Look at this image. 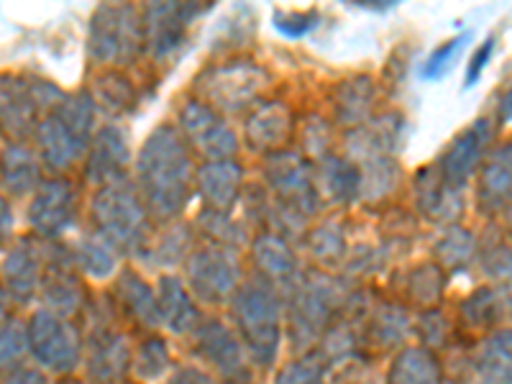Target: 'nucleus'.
<instances>
[{"mask_svg": "<svg viewBox=\"0 0 512 384\" xmlns=\"http://www.w3.org/2000/svg\"><path fill=\"white\" fill-rule=\"evenodd\" d=\"M474 384H512V331H495L484 341Z\"/></svg>", "mask_w": 512, "mask_h": 384, "instance_id": "obj_31", "label": "nucleus"}, {"mask_svg": "<svg viewBox=\"0 0 512 384\" xmlns=\"http://www.w3.org/2000/svg\"><path fill=\"white\" fill-rule=\"evenodd\" d=\"M374 90L369 77H356V80L344 82L336 93V118L344 126L359 128V123L367 121L374 105Z\"/></svg>", "mask_w": 512, "mask_h": 384, "instance_id": "obj_34", "label": "nucleus"}, {"mask_svg": "<svg viewBox=\"0 0 512 384\" xmlns=\"http://www.w3.org/2000/svg\"><path fill=\"white\" fill-rule=\"evenodd\" d=\"M136 190L149 216L172 221L187 208L195 192V167L187 141L177 126H159L136 157Z\"/></svg>", "mask_w": 512, "mask_h": 384, "instance_id": "obj_1", "label": "nucleus"}, {"mask_svg": "<svg viewBox=\"0 0 512 384\" xmlns=\"http://www.w3.org/2000/svg\"><path fill=\"white\" fill-rule=\"evenodd\" d=\"M3 384H49V379H47V374L39 372V369L16 367L13 372H8L6 382Z\"/></svg>", "mask_w": 512, "mask_h": 384, "instance_id": "obj_50", "label": "nucleus"}, {"mask_svg": "<svg viewBox=\"0 0 512 384\" xmlns=\"http://www.w3.org/2000/svg\"><path fill=\"white\" fill-rule=\"evenodd\" d=\"M198 228L203 236H208L210 244L221 246V249H236L244 244V228L239 223L231 221V213H221V210L203 208L198 216Z\"/></svg>", "mask_w": 512, "mask_h": 384, "instance_id": "obj_37", "label": "nucleus"}, {"mask_svg": "<svg viewBox=\"0 0 512 384\" xmlns=\"http://www.w3.org/2000/svg\"><path fill=\"white\" fill-rule=\"evenodd\" d=\"M159 320L172 333H187L198 323V310L192 303V292L182 285L180 277L164 274L157 282Z\"/></svg>", "mask_w": 512, "mask_h": 384, "instance_id": "obj_26", "label": "nucleus"}, {"mask_svg": "<svg viewBox=\"0 0 512 384\" xmlns=\"http://www.w3.org/2000/svg\"><path fill=\"white\" fill-rule=\"evenodd\" d=\"M251 256L259 269V277L267 282H295L297 259L280 233H262L251 244Z\"/></svg>", "mask_w": 512, "mask_h": 384, "instance_id": "obj_28", "label": "nucleus"}, {"mask_svg": "<svg viewBox=\"0 0 512 384\" xmlns=\"http://www.w3.org/2000/svg\"><path fill=\"white\" fill-rule=\"evenodd\" d=\"M443 285H446V280H443V269L438 267V264H423V267H415L413 272L408 274V282H405L408 290L405 292H408L413 303L433 305L441 300Z\"/></svg>", "mask_w": 512, "mask_h": 384, "instance_id": "obj_39", "label": "nucleus"}, {"mask_svg": "<svg viewBox=\"0 0 512 384\" xmlns=\"http://www.w3.org/2000/svg\"><path fill=\"white\" fill-rule=\"evenodd\" d=\"M29 351L41 367L54 374L75 372L82 359V341L75 326L49 310H36L26 326Z\"/></svg>", "mask_w": 512, "mask_h": 384, "instance_id": "obj_9", "label": "nucleus"}, {"mask_svg": "<svg viewBox=\"0 0 512 384\" xmlns=\"http://www.w3.org/2000/svg\"><path fill=\"white\" fill-rule=\"evenodd\" d=\"M280 297L272 282L254 277L233 295V320L241 333L246 351L259 367H269L280 351Z\"/></svg>", "mask_w": 512, "mask_h": 384, "instance_id": "obj_4", "label": "nucleus"}, {"mask_svg": "<svg viewBox=\"0 0 512 384\" xmlns=\"http://www.w3.org/2000/svg\"><path fill=\"white\" fill-rule=\"evenodd\" d=\"M144 47L141 11L128 3H105L90 18V57L103 67H123Z\"/></svg>", "mask_w": 512, "mask_h": 384, "instance_id": "obj_6", "label": "nucleus"}, {"mask_svg": "<svg viewBox=\"0 0 512 384\" xmlns=\"http://www.w3.org/2000/svg\"><path fill=\"white\" fill-rule=\"evenodd\" d=\"M8 318H11V295L0 287V328L8 326Z\"/></svg>", "mask_w": 512, "mask_h": 384, "instance_id": "obj_53", "label": "nucleus"}, {"mask_svg": "<svg viewBox=\"0 0 512 384\" xmlns=\"http://www.w3.org/2000/svg\"><path fill=\"white\" fill-rule=\"evenodd\" d=\"M492 139H495L492 121L489 118H479V121H474L472 126L466 128L464 134H459L448 144L441 162H438V175L443 177V182L451 190L464 192V187L477 175L484 157L492 149Z\"/></svg>", "mask_w": 512, "mask_h": 384, "instance_id": "obj_13", "label": "nucleus"}, {"mask_svg": "<svg viewBox=\"0 0 512 384\" xmlns=\"http://www.w3.org/2000/svg\"><path fill=\"white\" fill-rule=\"evenodd\" d=\"M338 303H341L338 282L326 274L315 272L295 280L290 300V328L295 346L313 344L326 331Z\"/></svg>", "mask_w": 512, "mask_h": 384, "instance_id": "obj_7", "label": "nucleus"}, {"mask_svg": "<svg viewBox=\"0 0 512 384\" xmlns=\"http://www.w3.org/2000/svg\"><path fill=\"white\" fill-rule=\"evenodd\" d=\"M116 292L121 297L123 308L134 315L139 323L154 328L159 326V308H157V290H152V285L141 277L134 269H123L116 280Z\"/></svg>", "mask_w": 512, "mask_h": 384, "instance_id": "obj_30", "label": "nucleus"}, {"mask_svg": "<svg viewBox=\"0 0 512 384\" xmlns=\"http://www.w3.org/2000/svg\"><path fill=\"white\" fill-rule=\"evenodd\" d=\"M80 208V192L64 177H52L36 187L29 203V226L41 239H57L70 231Z\"/></svg>", "mask_w": 512, "mask_h": 384, "instance_id": "obj_12", "label": "nucleus"}, {"mask_svg": "<svg viewBox=\"0 0 512 384\" xmlns=\"http://www.w3.org/2000/svg\"><path fill=\"white\" fill-rule=\"evenodd\" d=\"M292 136V116L285 103L254 105V113L246 118V141L254 152H282Z\"/></svg>", "mask_w": 512, "mask_h": 384, "instance_id": "obj_23", "label": "nucleus"}, {"mask_svg": "<svg viewBox=\"0 0 512 384\" xmlns=\"http://www.w3.org/2000/svg\"><path fill=\"white\" fill-rule=\"evenodd\" d=\"M39 290L49 313L59 315V318L77 313L82 308L85 287L77 277L70 251H54V259H49L44 274H41Z\"/></svg>", "mask_w": 512, "mask_h": 384, "instance_id": "obj_20", "label": "nucleus"}, {"mask_svg": "<svg viewBox=\"0 0 512 384\" xmlns=\"http://www.w3.org/2000/svg\"><path fill=\"white\" fill-rule=\"evenodd\" d=\"M267 72L254 62H231L213 67L198 80L200 100L213 111H244L267 88Z\"/></svg>", "mask_w": 512, "mask_h": 384, "instance_id": "obj_8", "label": "nucleus"}, {"mask_svg": "<svg viewBox=\"0 0 512 384\" xmlns=\"http://www.w3.org/2000/svg\"><path fill=\"white\" fill-rule=\"evenodd\" d=\"M195 344H198L200 354L208 359L210 367L216 369L223 384H251V372L246 367L239 338L233 336L221 320L200 323Z\"/></svg>", "mask_w": 512, "mask_h": 384, "instance_id": "obj_14", "label": "nucleus"}, {"mask_svg": "<svg viewBox=\"0 0 512 384\" xmlns=\"http://www.w3.org/2000/svg\"><path fill=\"white\" fill-rule=\"evenodd\" d=\"M415 205L431 221H454L461 210V192L443 182L438 167H425L415 177Z\"/></svg>", "mask_w": 512, "mask_h": 384, "instance_id": "obj_25", "label": "nucleus"}, {"mask_svg": "<svg viewBox=\"0 0 512 384\" xmlns=\"http://www.w3.org/2000/svg\"><path fill=\"white\" fill-rule=\"evenodd\" d=\"M144 254L146 262H157L162 267H172V264L182 262L185 256L192 254V236L187 226H169V231L159 233L157 241L146 244Z\"/></svg>", "mask_w": 512, "mask_h": 384, "instance_id": "obj_36", "label": "nucleus"}, {"mask_svg": "<svg viewBox=\"0 0 512 384\" xmlns=\"http://www.w3.org/2000/svg\"><path fill=\"white\" fill-rule=\"evenodd\" d=\"M418 328L423 331V338L428 346H443L448 341V331H451L446 315L438 313V310H428V313L420 315Z\"/></svg>", "mask_w": 512, "mask_h": 384, "instance_id": "obj_48", "label": "nucleus"}, {"mask_svg": "<svg viewBox=\"0 0 512 384\" xmlns=\"http://www.w3.org/2000/svg\"><path fill=\"white\" fill-rule=\"evenodd\" d=\"M387 384H441V364L428 349H405L395 359Z\"/></svg>", "mask_w": 512, "mask_h": 384, "instance_id": "obj_33", "label": "nucleus"}, {"mask_svg": "<svg viewBox=\"0 0 512 384\" xmlns=\"http://www.w3.org/2000/svg\"><path fill=\"white\" fill-rule=\"evenodd\" d=\"M492 52H495V39L489 36V39H484L482 44H479L477 52H474V57L469 59V70H466V88H474V85H477V80L482 77V72L487 70L489 59H492Z\"/></svg>", "mask_w": 512, "mask_h": 384, "instance_id": "obj_49", "label": "nucleus"}, {"mask_svg": "<svg viewBox=\"0 0 512 384\" xmlns=\"http://www.w3.org/2000/svg\"><path fill=\"white\" fill-rule=\"evenodd\" d=\"M315 187H318V195H326L333 203H351L361 192L359 164L346 157L328 154L320 159L318 169H315Z\"/></svg>", "mask_w": 512, "mask_h": 384, "instance_id": "obj_27", "label": "nucleus"}, {"mask_svg": "<svg viewBox=\"0 0 512 384\" xmlns=\"http://www.w3.org/2000/svg\"><path fill=\"white\" fill-rule=\"evenodd\" d=\"M482 267L497 280H512V241L495 236L477 246Z\"/></svg>", "mask_w": 512, "mask_h": 384, "instance_id": "obj_43", "label": "nucleus"}, {"mask_svg": "<svg viewBox=\"0 0 512 384\" xmlns=\"http://www.w3.org/2000/svg\"><path fill=\"white\" fill-rule=\"evenodd\" d=\"M507 223H510V233H512V208L507 210Z\"/></svg>", "mask_w": 512, "mask_h": 384, "instance_id": "obj_55", "label": "nucleus"}, {"mask_svg": "<svg viewBox=\"0 0 512 384\" xmlns=\"http://www.w3.org/2000/svg\"><path fill=\"white\" fill-rule=\"evenodd\" d=\"M39 111H47L36 90V80L0 77V126L16 139L36 134Z\"/></svg>", "mask_w": 512, "mask_h": 384, "instance_id": "obj_16", "label": "nucleus"}, {"mask_svg": "<svg viewBox=\"0 0 512 384\" xmlns=\"http://www.w3.org/2000/svg\"><path fill=\"white\" fill-rule=\"evenodd\" d=\"M477 256V239L461 226H451L436 244L438 267L448 272H464Z\"/></svg>", "mask_w": 512, "mask_h": 384, "instance_id": "obj_35", "label": "nucleus"}, {"mask_svg": "<svg viewBox=\"0 0 512 384\" xmlns=\"http://www.w3.org/2000/svg\"><path fill=\"white\" fill-rule=\"evenodd\" d=\"M318 21H320L318 11L274 13V29L280 31V34H285L287 39H300V36H305L308 31H313L315 26H318Z\"/></svg>", "mask_w": 512, "mask_h": 384, "instance_id": "obj_47", "label": "nucleus"}, {"mask_svg": "<svg viewBox=\"0 0 512 384\" xmlns=\"http://www.w3.org/2000/svg\"><path fill=\"white\" fill-rule=\"evenodd\" d=\"M203 8L192 3H157V6L144 8L141 21H144V47L152 57H167L175 52L185 39V31L190 21Z\"/></svg>", "mask_w": 512, "mask_h": 384, "instance_id": "obj_15", "label": "nucleus"}, {"mask_svg": "<svg viewBox=\"0 0 512 384\" xmlns=\"http://www.w3.org/2000/svg\"><path fill=\"white\" fill-rule=\"evenodd\" d=\"M408 331H410L408 315L402 313V308L384 305V308L377 313V320H374V336H377L379 344L384 346L400 344L402 338L408 336Z\"/></svg>", "mask_w": 512, "mask_h": 384, "instance_id": "obj_46", "label": "nucleus"}, {"mask_svg": "<svg viewBox=\"0 0 512 384\" xmlns=\"http://www.w3.org/2000/svg\"><path fill=\"white\" fill-rule=\"evenodd\" d=\"M169 364H172V359H169V346L159 336L146 338L144 344L136 349L134 359H131V367H134L136 377L141 379L162 377L169 369Z\"/></svg>", "mask_w": 512, "mask_h": 384, "instance_id": "obj_40", "label": "nucleus"}, {"mask_svg": "<svg viewBox=\"0 0 512 384\" xmlns=\"http://www.w3.org/2000/svg\"><path fill=\"white\" fill-rule=\"evenodd\" d=\"M95 105L90 93L67 95L52 113L39 121L36 144H39V162L52 172H67L72 164L88 157L90 141L95 128Z\"/></svg>", "mask_w": 512, "mask_h": 384, "instance_id": "obj_2", "label": "nucleus"}, {"mask_svg": "<svg viewBox=\"0 0 512 384\" xmlns=\"http://www.w3.org/2000/svg\"><path fill=\"white\" fill-rule=\"evenodd\" d=\"M131 152H128V141L118 126H103L93 136L88 149V162H85V180L95 187L113 185L123 182L126 177Z\"/></svg>", "mask_w": 512, "mask_h": 384, "instance_id": "obj_17", "label": "nucleus"}, {"mask_svg": "<svg viewBox=\"0 0 512 384\" xmlns=\"http://www.w3.org/2000/svg\"><path fill=\"white\" fill-rule=\"evenodd\" d=\"M180 134L190 149L208 162L233 159L239 152V139L226 121L203 100H187L180 111Z\"/></svg>", "mask_w": 512, "mask_h": 384, "instance_id": "obj_11", "label": "nucleus"}, {"mask_svg": "<svg viewBox=\"0 0 512 384\" xmlns=\"http://www.w3.org/2000/svg\"><path fill=\"white\" fill-rule=\"evenodd\" d=\"M70 256L75 269L90 274L95 280L111 277L118 264V251L105 244L98 233H85V236H80L75 241V246L70 249Z\"/></svg>", "mask_w": 512, "mask_h": 384, "instance_id": "obj_32", "label": "nucleus"}, {"mask_svg": "<svg viewBox=\"0 0 512 384\" xmlns=\"http://www.w3.org/2000/svg\"><path fill=\"white\" fill-rule=\"evenodd\" d=\"M13 233V210L8 198L0 192V241H6Z\"/></svg>", "mask_w": 512, "mask_h": 384, "instance_id": "obj_52", "label": "nucleus"}, {"mask_svg": "<svg viewBox=\"0 0 512 384\" xmlns=\"http://www.w3.org/2000/svg\"><path fill=\"white\" fill-rule=\"evenodd\" d=\"M477 203L482 213H502L512 208V141L492 146L479 167Z\"/></svg>", "mask_w": 512, "mask_h": 384, "instance_id": "obj_19", "label": "nucleus"}, {"mask_svg": "<svg viewBox=\"0 0 512 384\" xmlns=\"http://www.w3.org/2000/svg\"><path fill=\"white\" fill-rule=\"evenodd\" d=\"M187 282L190 292L203 303H223L239 290V262L231 249L221 246H200L187 256Z\"/></svg>", "mask_w": 512, "mask_h": 384, "instance_id": "obj_10", "label": "nucleus"}, {"mask_svg": "<svg viewBox=\"0 0 512 384\" xmlns=\"http://www.w3.org/2000/svg\"><path fill=\"white\" fill-rule=\"evenodd\" d=\"M134 351L126 336L108 323H95L88 338V369L90 379L100 384H111L126 374L131 367Z\"/></svg>", "mask_w": 512, "mask_h": 384, "instance_id": "obj_18", "label": "nucleus"}, {"mask_svg": "<svg viewBox=\"0 0 512 384\" xmlns=\"http://www.w3.org/2000/svg\"><path fill=\"white\" fill-rule=\"evenodd\" d=\"M26 354H29V338L24 326L8 323L0 328V372H13Z\"/></svg>", "mask_w": 512, "mask_h": 384, "instance_id": "obj_45", "label": "nucleus"}, {"mask_svg": "<svg viewBox=\"0 0 512 384\" xmlns=\"http://www.w3.org/2000/svg\"><path fill=\"white\" fill-rule=\"evenodd\" d=\"M241 190H244V172L239 162L223 159V162H205L195 169V192L203 198L205 208L231 213V208L239 203Z\"/></svg>", "mask_w": 512, "mask_h": 384, "instance_id": "obj_21", "label": "nucleus"}, {"mask_svg": "<svg viewBox=\"0 0 512 384\" xmlns=\"http://www.w3.org/2000/svg\"><path fill=\"white\" fill-rule=\"evenodd\" d=\"M323 374H326V359L320 354H308L282 367L274 377V384H323Z\"/></svg>", "mask_w": 512, "mask_h": 384, "instance_id": "obj_41", "label": "nucleus"}, {"mask_svg": "<svg viewBox=\"0 0 512 384\" xmlns=\"http://www.w3.org/2000/svg\"><path fill=\"white\" fill-rule=\"evenodd\" d=\"M269 190L274 192L272 221L277 228H295L305 223L320 205L315 172L305 162L303 154L277 152L267 159L264 167Z\"/></svg>", "mask_w": 512, "mask_h": 384, "instance_id": "obj_5", "label": "nucleus"}, {"mask_svg": "<svg viewBox=\"0 0 512 384\" xmlns=\"http://www.w3.org/2000/svg\"><path fill=\"white\" fill-rule=\"evenodd\" d=\"M310 251H313L315 259H320L323 264L338 262L346 251V239L344 231L338 223H323V226L315 228L310 233Z\"/></svg>", "mask_w": 512, "mask_h": 384, "instance_id": "obj_42", "label": "nucleus"}, {"mask_svg": "<svg viewBox=\"0 0 512 384\" xmlns=\"http://www.w3.org/2000/svg\"><path fill=\"white\" fill-rule=\"evenodd\" d=\"M472 41V31H464V34L454 36V39H448L446 44H441L438 49H433V54L423 62L420 67V77L423 80H438V77L446 75L451 70V62L456 59V54L466 47Z\"/></svg>", "mask_w": 512, "mask_h": 384, "instance_id": "obj_44", "label": "nucleus"}, {"mask_svg": "<svg viewBox=\"0 0 512 384\" xmlns=\"http://www.w3.org/2000/svg\"><path fill=\"white\" fill-rule=\"evenodd\" d=\"M167 384H213V379L205 372H200V369L185 367L180 369V372L172 374V379H169Z\"/></svg>", "mask_w": 512, "mask_h": 384, "instance_id": "obj_51", "label": "nucleus"}, {"mask_svg": "<svg viewBox=\"0 0 512 384\" xmlns=\"http://www.w3.org/2000/svg\"><path fill=\"white\" fill-rule=\"evenodd\" d=\"M500 113H502V121H512V88L507 90L505 98H502Z\"/></svg>", "mask_w": 512, "mask_h": 384, "instance_id": "obj_54", "label": "nucleus"}, {"mask_svg": "<svg viewBox=\"0 0 512 384\" xmlns=\"http://www.w3.org/2000/svg\"><path fill=\"white\" fill-rule=\"evenodd\" d=\"M512 315L510 287H479L461 303V318L469 328H495Z\"/></svg>", "mask_w": 512, "mask_h": 384, "instance_id": "obj_29", "label": "nucleus"}, {"mask_svg": "<svg viewBox=\"0 0 512 384\" xmlns=\"http://www.w3.org/2000/svg\"><path fill=\"white\" fill-rule=\"evenodd\" d=\"M90 221L93 233L121 254H141L149 244V210L139 190L126 180L95 190Z\"/></svg>", "mask_w": 512, "mask_h": 384, "instance_id": "obj_3", "label": "nucleus"}, {"mask_svg": "<svg viewBox=\"0 0 512 384\" xmlns=\"http://www.w3.org/2000/svg\"><path fill=\"white\" fill-rule=\"evenodd\" d=\"M39 185L41 162L29 146L21 144V141L3 146V152H0V187L13 198H21V195L36 192Z\"/></svg>", "mask_w": 512, "mask_h": 384, "instance_id": "obj_24", "label": "nucleus"}, {"mask_svg": "<svg viewBox=\"0 0 512 384\" xmlns=\"http://www.w3.org/2000/svg\"><path fill=\"white\" fill-rule=\"evenodd\" d=\"M93 100L95 105L100 103L105 111H111V113L131 111V103H134V88H131V80H126L121 72H108V75L100 77L98 85H95Z\"/></svg>", "mask_w": 512, "mask_h": 384, "instance_id": "obj_38", "label": "nucleus"}, {"mask_svg": "<svg viewBox=\"0 0 512 384\" xmlns=\"http://www.w3.org/2000/svg\"><path fill=\"white\" fill-rule=\"evenodd\" d=\"M3 282H6V292L18 300V303H29L36 295L41 285V274H44V264H41L39 249L29 241H18L8 249L6 259H3Z\"/></svg>", "mask_w": 512, "mask_h": 384, "instance_id": "obj_22", "label": "nucleus"}]
</instances>
